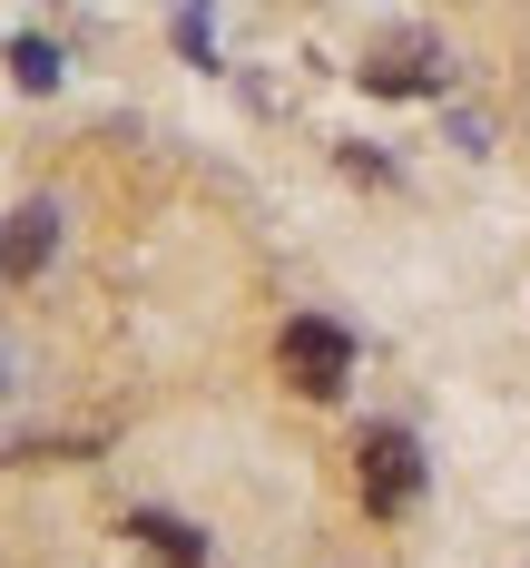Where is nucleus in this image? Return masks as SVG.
Returning a JSON list of instances; mask_svg holds the SVG:
<instances>
[{
    "instance_id": "2",
    "label": "nucleus",
    "mask_w": 530,
    "mask_h": 568,
    "mask_svg": "<svg viewBox=\"0 0 530 568\" xmlns=\"http://www.w3.org/2000/svg\"><path fill=\"white\" fill-rule=\"evenodd\" d=\"M276 373H286L304 402H334V393H344V373H353V334H344V324H324V314H294L286 343H276Z\"/></svg>"
},
{
    "instance_id": "3",
    "label": "nucleus",
    "mask_w": 530,
    "mask_h": 568,
    "mask_svg": "<svg viewBox=\"0 0 530 568\" xmlns=\"http://www.w3.org/2000/svg\"><path fill=\"white\" fill-rule=\"evenodd\" d=\"M363 89L373 99H422V89H442V50L432 40H393V50L363 59Z\"/></svg>"
},
{
    "instance_id": "5",
    "label": "nucleus",
    "mask_w": 530,
    "mask_h": 568,
    "mask_svg": "<svg viewBox=\"0 0 530 568\" xmlns=\"http://www.w3.org/2000/svg\"><path fill=\"white\" fill-rule=\"evenodd\" d=\"M128 539H148L168 568H207V539H197L187 519H168V510H138V519H128Z\"/></svg>"
},
{
    "instance_id": "1",
    "label": "nucleus",
    "mask_w": 530,
    "mask_h": 568,
    "mask_svg": "<svg viewBox=\"0 0 530 568\" xmlns=\"http://www.w3.org/2000/svg\"><path fill=\"white\" fill-rule=\"evenodd\" d=\"M353 490H363V510H373V519H403L412 500H422V442L393 432V422L363 432V442H353Z\"/></svg>"
},
{
    "instance_id": "4",
    "label": "nucleus",
    "mask_w": 530,
    "mask_h": 568,
    "mask_svg": "<svg viewBox=\"0 0 530 568\" xmlns=\"http://www.w3.org/2000/svg\"><path fill=\"white\" fill-rule=\"evenodd\" d=\"M50 235H59L50 206H20V216L0 226V275H40V265H50Z\"/></svg>"
},
{
    "instance_id": "6",
    "label": "nucleus",
    "mask_w": 530,
    "mask_h": 568,
    "mask_svg": "<svg viewBox=\"0 0 530 568\" xmlns=\"http://www.w3.org/2000/svg\"><path fill=\"white\" fill-rule=\"evenodd\" d=\"M10 79L20 89H59V50L50 40H10Z\"/></svg>"
}]
</instances>
